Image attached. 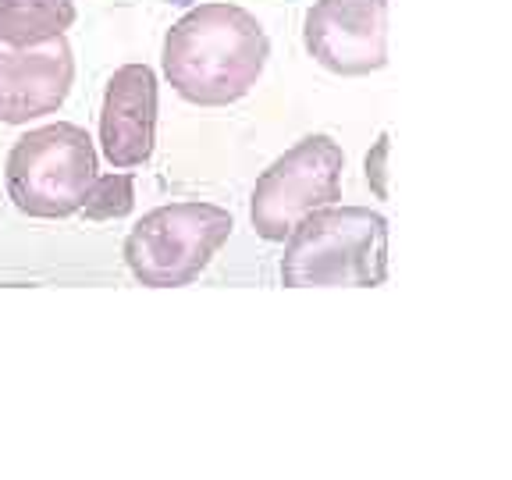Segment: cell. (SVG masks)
I'll use <instances>...</instances> for the list:
<instances>
[{"mask_svg":"<svg viewBox=\"0 0 512 480\" xmlns=\"http://www.w3.org/2000/svg\"><path fill=\"white\" fill-rule=\"evenodd\" d=\"M132 207H136V182L128 171H114V175H96L82 214L89 221H118L132 214Z\"/></svg>","mask_w":512,"mask_h":480,"instance_id":"10","label":"cell"},{"mask_svg":"<svg viewBox=\"0 0 512 480\" xmlns=\"http://www.w3.org/2000/svg\"><path fill=\"white\" fill-rule=\"evenodd\" d=\"M285 288H377L388 278V221L370 207H320L285 235Z\"/></svg>","mask_w":512,"mask_h":480,"instance_id":"2","label":"cell"},{"mask_svg":"<svg viewBox=\"0 0 512 480\" xmlns=\"http://www.w3.org/2000/svg\"><path fill=\"white\" fill-rule=\"evenodd\" d=\"M388 150H392V139H388V132H381L374 150L367 153V182L377 200H388Z\"/></svg>","mask_w":512,"mask_h":480,"instance_id":"11","label":"cell"},{"mask_svg":"<svg viewBox=\"0 0 512 480\" xmlns=\"http://www.w3.org/2000/svg\"><path fill=\"white\" fill-rule=\"evenodd\" d=\"M100 175L96 146L86 128L72 121L32 128L11 146L4 164V185L22 214L57 221L82 210Z\"/></svg>","mask_w":512,"mask_h":480,"instance_id":"3","label":"cell"},{"mask_svg":"<svg viewBox=\"0 0 512 480\" xmlns=\"http://www.w3.org/2000/svg\"><path fill=\"white\" fill-rule=\"evenodd\" d=\"M72 82L75 54L64 36L40 47L0 43V121L4 125H29L54 114L72 93Z\"/></svg>","mask_w":512,"mask_h":480,"instance_id":"7","label":"cell"},{"mask_svg":"<svg viewBox=\"0 0 512 480\" xmlns=\"http://www.w3.org/2000/svg\"><path fill=\"white\" fill-rule=\"evenodd\" d=\"M75 18V0H0V43L40 47L64 36Z\"/></svg>","mask_w":512,"mask_h":480,"instance_id":"9","label":"cell"},{"mask_svg":"<svg viewBox=\"0 0 512 480\" xmlns=\"http://www.w3.org/2000/svg\"><path fill=\"white\" fill-rule=\"evenodd\" d=\"M345 153L331 136H306L285 150L249 196V221L264 242H285V235L320 207L342 200Z\"/></svg>","mask_w":512,"mask_h":480,"instance_id":"5","label":"cell"},{"mask_svg":"<svg viewBox=\"0 0 512 480\" xmlns=\"http://www.w3.org/2000/svg\"><path fill=\"white\" fill-rule=\"evenodd\" d=\"M303 43L331 75L381 72L388 64V0H317L306 11Z\"/></svg>","mask_w":512,"mask_h":480,"instance_id":"6","label":"cell"},{"mask_svg":"<svg viewBox=\"0 0 512 480\" xmlns=\"http://www.w3.org/2000/svg\"><path fill=\"white\" fill-rule=\"evenodd\" d=\"M271 40L253 11L210 0L185 11L164 36V79L196 107H228L260 82Z\"/></svg>","mask_w":512,"mask_h":480,"instance_id":"1","label":"cell"},{"mask_svg":"<svg viewBox=\"0 0 512 480\" xmlns=\"http://www.w3.org/2000/svg\"><path fill=\"white\" fill-rule=\"evenodd\" d=\"M235 221L217 203L182 200L136 221L125 239V264L146 288H182L207 271Z\"/></svg>","mask_w":512,"mask_h":480,"instance_id":"4","label":"cell"},{"mask_svg":"<svg viewBox=\"0 0 512 480\" xmlns=\"http://www.w3.org/2000/svg\"><path fill=\"white\" fill-rule=\"evenodd\" d=\"M157 143V75L150 64H121L107 79L100 146L114 168L146 164Z\"/></svg>","mask_w":512,"mask_h":480,"instance_id":"8","label":"cell"}]
</instances>
